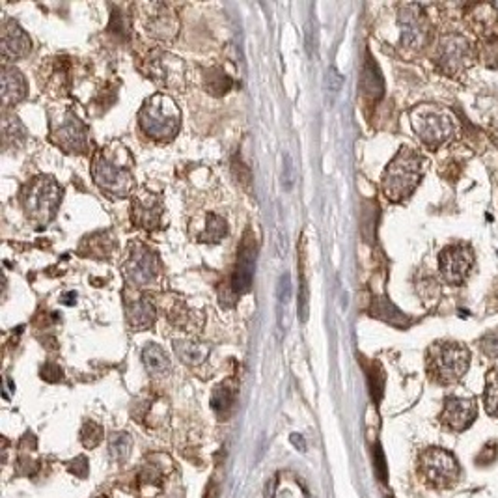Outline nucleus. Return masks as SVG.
<instances>
[{
	"mask_svg": "<svg viewBox=\"0 0 498 498\" xmlns=\"http://www.w3.org/2000/svg\"><path fill=\"white\" fill-rule=\"evenodd\" d=\"M92 178L101 190L116 198H126L135 189L133 157L120 142L98 149L92 160Z\"/></svg>",
	"mask_w": 498,
	"mask_h": 498,
	"instance_id": "nucleus-1",
	"label": "nucleus"
},
{
	"mask_svg": "<svg viewBox=\"0 0 498 498\" xmlns=\"http://www.w3.org/2000/svg\"><path fill=\"white\" fill-rule=\"evenodd\" d=\"M425 159L412 148H401L383 176V190L392 202L405 200L424 174Z\"/></svg>",
	"mask_w": 498,
	"mask_h": 498,
	"instance_id": "nucleus-2",
	"label": "nucleus"
},
{
	"mask_svg": "<svg viewBox=\"0 0 498 498\" xmlns=\"http://www.w3.org/2000/svg\"><path fill=\"white\" fill-rule=\"evenodd\" d=\"M138 123L149 138L159 142H170L176 138L181 126V110L170 96L155 93L142 105L138 112Z\"/></svg>",
	"mask_w": 498,
	"mask_h": 498,
	"instance_id": "nucleus-3",
	"label": "nucleus"
},
{
	"mask_svg": "<svg viewBox=\"0 0 498 498\" xmlns=\"http://www.w3.org/2000/svg\"><path fill=\"white\" fill-rule=\"evenodd\" d=\"M21 198L27 217L43 226L56 215L62 202V187L51 176H38L27 183Z\"/></svg>",
	"mask_w": 498,
	"mask_h": 498,
	"instance_id": "nucleus-4",
	"label": "nucleus"
},
{
	"mask_svg": "<svg viewBox=\"0 0 498 498\" xmlns=\"http://www.w3.org/2000/svg\"><path fill=\"white\" fill-rule=\"evenodd\" d=\"M411 121L420 140L431 149H437L441 144L453 137L455 123L453 118L444 109L433 105H420L411 112Z\"/></svg>",
	"mask_w": 498,
	"mask_h": 498,
	"instance_id": "nucleus-5",
	"label": "nucleus"
},
{
	"mask_svg": "<svg viewBox=\"0 0 498 498\" xmlns=\"http://www.w3.org/2000/svg\"><path fill=\"white\" fill-rule=\"evenodd\" d=\"M470 351L455 342H442L430 349V373L442 384L455 383L469 370Z\"/></svg>",
	"mask_w": 498,
	"mask_h": 498,
	"instance_id": "nucleus-6",
	"label": "nucleus"
},
{
	"mask_svg": "<svg viewBox=\"0 0 498 498\" xmlns=\"http://www.w3.org/2000/svg\"><path fill=\"white\" fill-rule=\"evenodd\" d=\"M420 470L431 485L452 487L459 478V465L452 453L441 448H430L420 455Z\"/></svg>",
	"mask_w": 498,
	"mask_h": 498,
	"instance_id": "nucleus-7",
	"label": "nucleus"
},
{
	"mask_svg": "<svg viewBox=\"0 0 498 498\" xmlns=\"http://www.w3.org/2000/svg\"><path fill=\"white\" fill-rule=\"evenodd\" d=\"M160 273V262L159 256L148 248L146 245L131 246V254L123 264V275L133 286H148L159 276Z\"/></svg>",
	"mask_w": 498,
	"mask_h": 498,
	"instance_id": "nucleus-8",
	"label": "nucleus"
},
{
	"mask_svg": "<svg viewBox=\"0 0 498 498\" xmlns=\"http://www.w3.org/2000/svg\"><path fill=\"white\" fill-rule=\"evenodd\" d=\"M51 137L52 142L69 153H75V151L82 153L86 151L90 144L86 126L69 110H66L58 120H52Z\"/></svg>",
	"mask_w": 498,
	"mask_h": 498,
	"instance_id": "nucleus-9",
	"label": "nucleus"
},
{
	"mask_svg": "<svg viewBox=\"0 0 498 498\" xmlns=\"http://www.w3.org/2000/svg\"><path fill=\"white\" fill-rule=\"evenodd\" d=\"M148 77L166 88H181L185 82V63L170 52L155 51L148 58Z\"/></svg>",
	"mask_w": 498,
	"mask_h": 498,
	"instance_id": "nucleus-10",
	"label": "nucleus"
},
{
	"mask_svg": "<svg viewBox=\"0 0 498 498\" xmlns=\"http://www.w3.org/2000/svg\"><path fill=\"white\" fill-rule=\"evenodd\" d=\"M472 60V47L469 40L461 34L444 36L437 49V62L439 68L448 75H455L463 71Z\"/></svg>",
	"mask_w": 498,
	"mask_h": 498,
	"instance_id": "nucleus-11",
	"label": "nucleus"
},
{
	"mask_svg": "<svg viewBox=\"0 0 498 498\" xmlns=\"http://www.w3.org/2000/svg\"><path fill=\"white\" fill-rule=\"evenodd\" d=\"M439 265H441L442 276L450 284L461 286V284H465L472 265H474L472 248L469 245H463V243L446 246L439 256Z\"/></svg>",
	"mask_w": 498,
	"mask_h": 498,
	"instance_id": "nucleus-12",
	"label": "nucleus"
},
{
	"mask_svg": "<svg viewBox=\"0 0 498 498\" xmlns=\"http://www.w3.org/2000/svg\"><path fill=\"white\" fill-rule=\"evenodd\" d=\"M400 27L403 45L412 47V49L425 45L428 36H430V23H428L422 8L416 4H407L401 8Z\"/></svg>",
	"mask_w": 498,
	"mask_h": 498,
	"instance_id": "nucleus-13",
	"label": "nucleus"
},
{
	"mask_svg": "<svg viewBox=\"0 0 498 498\" xmlns=\"http://www.w3.org/2000/svg\"><path fill=\"white\" fill-rule=\"evenodd\" d=\"M254 267H256V241H254L250 229L245 234V239L239 246V256L232 275V292L235 295H243L250 289L254 278Z\"/></svg>",
	"mask_w": 498,
	"mask_h": 498,
	"instance_id": "nucleus-14",
	"label": "nucleus"
},
{
	"mask_svg": "<svg viewBox=\"0 0 498 498\" xmlns=\"http://www.w3.org/2000/svg\"><path fill=\"white\" fill-rule=\"evenodd\" d=\"M476 412H478V407H476V401L472 398H448L446 403H444V411L441 414L442 424L450 428L453 431H463L467 430L476 418Z\"/></svg>",
	"mask_w": 498,
	"mask_h": 498,
	"instance_id": "nucleus-15",
	"label": "nucleus"
},
{
	"mask_svg": "<svg viewBox=\"0 0 498 498\" xmlns=\"http://www.w3.org/2000/svg\"><path fill=\"white\" fill-rule=\"evenodd\" d=\"M163 202L153 193H142L133 200L131 218L138 228L155 229L160 224Z\"/></svg>",
	"mask_w": 498,
	"mask_h": 498,
	"instance_id": "nucleus-16",
	"label": "nucleus"
},
{
	"mask_svg": "<svg viewBox=\"0 0 498 498\" xmlns=\"http://www.w3.org/2000/svg\"><path fill=\"white\" fill-rule=\"evenodd\" d=\"M0 49H2L4 60H17L32 51V40L15 21H6L2 23Z\"/></svg>",
	"mask_w": 498,
	"mask_h": 498,
	"instance_id": "nucleus-17",
	"label": "nucleus"
},
{
	"mask_svg": "<svg viewBox=\"0 0 498 498\" xmlns=\"http://www.w3.org/2000/svg\"><path fill=\"white\" fill-rule=\"evenodd\" d=\"M149 15L151 17L148 19L146 23V29L153 38H159V40H172L174 36L178 34L179 23L176 13L170 10L165 4H151L149 6Z\"/></svg>",
	"mask_w": 498,
	"mask_h": 498,
	"instance_id": "nucleus-18",
	"label": "nucleus"
},
{
	"mask_svg": "<svg viewBox=\"0 0 498 498\" xmlns=\"http://www.w3.org/2000/svg\"><path fill=\"white\" fill-rule=\"evenodd\" d=\"M126 317L133 331H146L155 323V308L146 295L126 297Z\"/></svg>",
	"mask_w": 498,
	"mask_h": 498,
	"instance_id": "nucleus-19",
	"label": "nucleus"
},
{
	"mask_svg": "<svg viewBox=\"0 0 498 498\" xmlns=\"http://www.w3.org/2000/svg\"><path fill=\"white\" fill-rule=\"evenodd\" d=\"M27 96V82L17 68H2V103L10 107Z\"/></svg>",
	"mask_w": 498,
	"mask_h": 498,
	"instance_id": "nucleus-20",
	"label": "nucleus"
},
{
	"mask_svg": "<svg viewBox=\"0 0 498 498\" xmlns=\"http://www.w3.org/2000/svg\"><path fill=\"white\" fill-rule=\"evenodd\" d=\"M142 362L151 375H168L172 370V362L165 349L157 344H148L142 349Z\"/></svg>",
	"mask_w": 498,
	"mask_h": 498,
	"instance_id": "nucleus-21",
	"label": "nucleus"
},
{
	"mask_svg": "<svg viewBox=\"0 0 498 498\" xmlns=\"http://www.w3.org/2000/svg\"><path fill=\"white\" fill-rule=\"evenodd\" d=\"M174 351L176 355L181 359V362L189 364V366H200L202 362H206L209 356V347L206 344H198V342H187V340H179L174 344Z\"/></svg>",
	"mask_w": 498,
	"mask_h": 498,
	"instance_id": "nucleus-22",
	"label": "nucleus"
},
{
	"mask_svg": "<svg viewBox=\"0 0 498 498\" xmlns=\"http://www.w3.org/2000/svg\"><path fill=\"white\" fill-rule=\"evenodd\" d=\"M361 86L364 96H368V98L377 99L383 96V79H381L377 66H375L372 58H368L366 66H364Z\"/></svg>",
	"mask_w": 498,
	"mask_h": 498,
	"instance_id": "nucleus-23",
	"label": "nucleus"
},
{
	"mask_svg": "<svg viewBox=\"0 0 498 498\" xmlns=\"http://www.w3.org/2000/svg\"><path fill=\"white\" fill-rule=\"evenodd\" d=\"M204 86L209 93L213 96H224L228 93L234 86V80L229 75H226V71L220 68H213L209 71H206L204 75Z\"/></svg>",
	"mask_w": 498,
	"mask_h": 498,
	"instance_id": "nucleus-24",
	"label": "nucleus"
},
{
	"mask_svg": "<svg viewBox=\"0 0 498 498\" xmlns=\"http://www.w3.org/2000/svg\"><path fill=\"white\" fill-rule=\"evenodd\" d=\"M228 234V224L222 217H218L215 213L207 215V224L206 229L200 234V241L204 243H218L220 239H224Z\"/></svg>",
	"mask_w": 498,
	"mask_h": 498,
	"instance_id": "nucleus-25",
	"label": "nucleus"
},
{
	"mask_svg": "<svg viewBox=\"0 0 498 498\" xmlns=\"http://www.w3.org/2000/svg\"><path fill=\"white\" fill-rule=\"evenodd\" d=\"M234 401H235V390L232 388V386H228V384H220V386H217V388L213 390V395H211V407L213 411L217 412V414H228L229 411H232V407H234Z\"/></svg>",
	"mask_w": 498,
	"mask_h": 498,
	"instance_id": "nucleus-26",
	"label": "nucleus"
},
{
	"mask_svg": "<svg viewBox=\"0 0 498 498\" xmlns=\"http://www.w3.org/2000/svg\"><path fill=\"white\" fill-rule=\"evenodd\" d=\"M372 315H375V317H381L384 321H388V323H392V325H405L407 319L405 315L401 314L400 310L395 308L394 304L390 303V301H386V299H379V301H375V304H373L372 308Z\"/></svg>",
	"mask_w": 498,
	"mask_h": 498,
	"instance_id": "nucleus-27",
	"label": "nucleus"
},
{
	"mask_svg": "<svg viewBox=\"0 0 498 498\" xmlns=\"http://www.w3.org/2000/svg\"><path fill=\"white\" fill-rule=\"evenodd\" d=\"M131 437L127 433H114L110 437L109 441V452L110 458L118 461V463H123L127 458H129V452H131Z\"/></svg>",
	"mask_w": 498,
	"mask_h": 498,
	"instance_id": "nucleus-28",
	"label": "nucleus"
},
{
	"mask_svg": "<svg viewBox=\"0 0 498 498\" xmlns=\"http://www.w3.org/2000/svg\"><path fill=\"white\" fill-rule=\"evenodd\" d=\"M276 299H278V325L284 326V315L287 314V304L292 301V278L287 273H284L278 280Z\"/></svg>",
	"mask_w": 498,
	"mask_h": 498,
	"instance_id": "nucleus-29",
	"label": "nucleus"
},
{
	"mask_svg": "<svg viewBox=\"0 0 498 498\" xmlns=\"http://www.w3.org/2000/svg\"><path fill=\"white\" fill-rule=\"evenodd\" d=\"M485 409L491 416L498 418V372H491L487 377Z\"/></svg>",
	"mask_w": 498,
	"mask_h": 498,
	"instance_id": "nucleus-30",
	"label": "nucleus"
},
{
	"mask_svg": "<svg viewBox=\"0 0 498 498\" xmlns=\"http://www.w3.org/2000/svg\"><path fill=\"white\" fill-rule=\"evenodd\" d=\"M80 441L86 448H96L99 442L103 441V428L90 420L80 430Z\"/></svg>",
	"mask_w": 498,
	"mask_h": 498,
	"instance_id": "nucleus-31",
	"label": "nucleus"
},
{
	"mask_svg": "<svg viewBox=\"0 0 498 498\" xmlns=\"http://www.w3.org/2000/svg\"><path fill=\"white\" fill-rule=\"evenodd\" d=\"M481 58L489 66H498V34L487 36L481 47Z\"/></svg>",
	"mask_w": 498,
	"mask_h": 498,
	"instance_id": "nucleus-32",
	"label": "nucleus"
},
{
	"mask_svg": "<svg viewBox=\"0 0 498 498\" xmlns=\"http://www.w3.org/2000/svg\"><path fill=\"white\" fill-rule=\"evenodd\" d=\"M24 127L21 126V121H19L17 116H10V118H6V121H4V138L6 140H15V138H24Z\"/></svg>",
	"mask_w": 498,
	"mask_h": 498,
	"instance_id": "nucleus-33",
	"label": "nucleus"
},
{
	"mask_svg": "<svg viewBox=\"0 0 498 498\" xmlns=\"http://www.w3.org/2000/svg\"><path fill=\"white\" fill-rule=\"evenodd\" d=\"M481 351L487 356H498V331H492L489 334H485L480 342Z\"/></svg>",
	"mask_w": 498,
	"mask_h": 498,
	"instance_id": "nucleus-34",
	"label": "nucleus"
},
{
	"mask_svg": "<svg viewBox=\"0 0 498 498\" xmlns=\"http://www.w3.org/2000/svg\"><path fill=\"white\" fill-rule=\"evenodd\" d=\"M160 480H163V472H160L155 465H146L140 472V481L142 483H153V485H159Z\"/></svg>",
	"mask_w": 498,
	"mask_h": 498,
	"instance_id": "nucleus-35",
	"label": "nucleus"
},
{
	"mask_svg": "<svg viewBox=\"0 0 498 498\" xmlns=\"http://www.w3.org/2000/svg\"><path fill=\"white\" fill-rule=\"evenodd\" d=\"M299 315H301V321L308 319V286L306 282H301V295H299Z\"/></svg>",
	"mask_w": 498,
	"mask_h": 498,
	"instance_id": "nucleus-36",
	"label": "nucleus"
},
{
	"mask_svg": "<svg viewBox=\"0 0 498 498\" xmlns=\"http://www.w3.org/2000/svg\"><path fill=\"white\" fill-rule=\"evenodd\" d=\"M370 388H372V395L375 398V401L381 400V394H383V373L381 372H370Z\"/></svg>",
	"mask_w": 498,
	"mask_h": 498,
	"instance_id": "nucleus-37",
	"label": "nucleus"
},
{
	"mask_svg": "<svg viewBox=\"0 0 498 498\" xmlns=\"http://www.w3.org/2000/svg\"><path fill=\"white\" fill-rule=\"evenodd\" d=\"M41 377L49 381V383H56V381L62 379V370H60V366H56V364L47 362L45 366L41 368Z\"/></svg>",
	"mask_w": 498,
	"mask_h": 498,
	"instance_id": "nucleus-38",
	"label": "nucleus"
},
{
	"mask_svg": "<svg viewBox=\"0 0 498 498\" xmlns=\"http://www.w3.org/2000/svg\"><path fill=\"white\" fill-rule=\"evenodd\" d=\"M69 472H73L75 476H79V478H86L88 476V459L84 458V455H80V458H77L75 461H71V463L68 465Z\"/></svg>",
	"mask_w": 498,
	"mask_h": 498,
	"instance_id": "nucleus-39",
	"label": "nucleus"
},
{
	"mask_svg": "<svg viewBox=\"0 0 498 498\" xmlns=\"http://www.w3.org/2000/svg\"><path fill=\"white\" fill-rule=\"evenodd\" d=\"M373 461H375V472H377L379 480L386 481V463H384V455L379 446H375V452H373Z\"/></svg>",
	"mask_w": 498,
	"mask_h": 498,
	"instance_id": "nucleus-40",
	"label": "nucleus"
},
{
	"mask_svg": "<svg viewBox=\"0 0 498 498\" xmlns=\"http://www.w3.org/2000/svg\"><path fill=\"white\" fill-rule=\"evenodd\" d=\"M218 495H220V489H218V481L217 480H211V481H209V485H207L206 492H204V498H218Z\"/></svg>",
	"mask_w": 498,
	"mask_h": 498,
	"instance_id": "nucleus-41",
	"label": "nucleus"
},
{
	"mask_svg": "<svg viewBox=\"0 0 498 498\" xmlns=\"http://www.w3.org/2000/svg\"><path fill=\"white\" fill-rule=\"evenodd\" d=\"M293 165H292V157L286 155V174H284V179H286V189H289L293 183Z\"/></svg>",
	"mask_w": 498,
	"mask_h": 498,
	"instance_id": "nucleus-42",
	"label": "nucleus"
},
{
	"mask_svg": "<svg viewBox=\"0 0 498 498\" xmlns=\"http://www.w3.org/2000/svg\"><path fill=\"white\" fill-rule=\"evenodd\" d=\"M289 439H292V444L295 448H297L299 452H306V442H304L303 437L297 435V433H293V435L289 437Z\"/></svg>",
	"mask_w": 498,
	"mask_h": 498,
	"instance_id": "nucleus-43",
	"label": "nucleus"
},
{
	"mask_svg": "<svg viewBox=\"0 0 498 498\" xmlns=\"http://www.w3.org/2000/svg\"><path fill=\"white\" fill-rule=\"evenodd\" d=\"M98 498H109V497H98Z\"/></svg>",
	"mask_w": 498,
	"mask_h": 498,
	"instance_id": "nucleus-44",
	"label": "nucleus"
}]
</instances>
